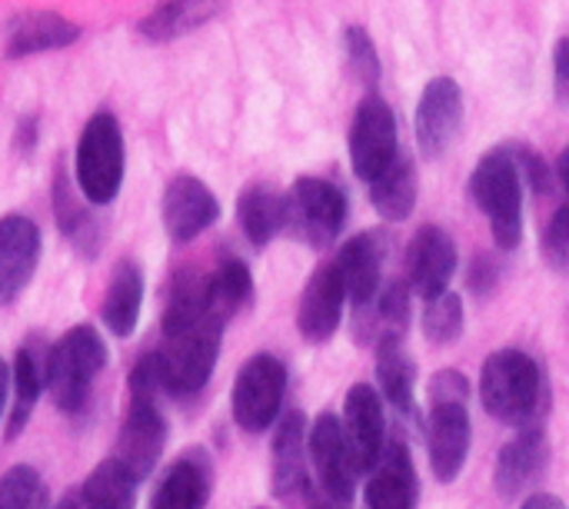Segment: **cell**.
Listing matches in <instances>:
<instances>
[{
	"label": "cell",
	"instance_id": "obj_1",
	"mask_svg": "<svg viewBox=\"0 0 569 509\" xmlns=\"http://www.w3.org/2000/svg\"><path fill=\"white\" fill-rule=\"evenodd\" d=\"M480 400L507 427H540L547 417V380L540 363L523 350H500L480 370Z\"/></svg>",
	"mask_w": 569,
	"mask_h": 509
},
{
	"label": "cell",
	"instance_id": "obj_2",
	"mask_svg": "<svg viewBox=\"0 0 569 509\" xmlns=\"http://www.w3.org/2000/svg\"><path fill=\"white\" fill-rule=\"evenodd\" d=\"M220 340H223V320L213 313L163 320V347L157 350L163 390L170 397L200 393L213 377Z\"/></svg>",
	"mask_w": 569,
	"mask_h": 509
},
{
	"label": "cell",
	"instance_id": "obj_3",
	"mask_svg": "<svg viewBox=\"0 0 569 509\" xmlns=\"http://www.w3.org/2000/svg\"><path fill=\"white\" fill-rule=\"evenodd\" d=\"M470 383L457 370H443L430 383V423L427 450L430 470L440 483H453L470 457V413H467Z\"/></svg>",
	"mask_w": 569,
	"mask_h": 509
},
{
	"label": "cell",
	"instance_id": "obj_4",
	"mask_svg": "<svg viewBox=\"0 0 569 509\" xmlns=\"http://www.w3.org/2000/svg\"><path fill=\"white\" fill-rule=\"evenodd\" d=\"M107 367V343L103 337L90 327H70L43 360V387L50 390L53 407L63 417H77L93 390L97 373Z\"/></svg>",
	"mask_w": 569,
	"mask_h": 509
},
{
	"label": "cell",
	"instance_id": "obj_5",
	"mask_svg": "<svg viewBox=\"0 0 569 509\" xmlns=\"http://www.w3.org/2000/svg\"><path fill=\"white\" fill-rule=\"evenodd\" d=\"M470 197L487 213L497 247L500 250L520 247V237H523V173H520L517 147H500L477 163V170L470 177Z\"/></svg>",
	"mask_w": 569,
	"mask_h": 509
},
{
	"label": "cell",
	"instance_id": "obj_6",
	"mask_svg": "<svg viewBox=\"0 0 569 509\" xmlns=\"http://www.w3.org/2000/svg\"><path fill=\"white\" fill-rule=\"evenodd\" d=\"M77 183L87 203L107 207L123 183V133L113 113L100 110L87 120L77 140Z\"/></svg>",
	"mask_w": 569,
	"mask_h": 509
},
{
	"label": "cell",
	"instance_id": "obj_7",
	"mask_svg": "<svg viewBox=\"0 0 569 509\" xmlns=\"http://www.w3.org/2000/svg\"><path fill=\"white\" fill-rule=\"evenodd\" d=\"M287 393V367L273 353H257L250 357L233 383L230 393V410L240 430L247 433H263L277 423L280 407Z\"/></svg>",
	"mask_w": 569,
	"mask_h": 509
},
{
	"label": "cell",
	"instance_id": "obj_8",
	"mask_svg": "<svg viewBox=\"0 0 569 509\" xmlns=\"http://www.w3.org/2000/svg\"><path fill=\"white\" fill-rule=\"evenodd\" d=\"M157 397L160 393H143V390H130V400H127V410H123V420H120V430H117V450H113V460L137 480L143 483L160 457H163V447H167V420L157 407Z\"/></svg>",
	"mask_w": 569,
	"mask_h": 509
},
{
	"label": "cell",
	"instance_id": "obj_9",
	"mask_svg": "<svg viewBox=\"0 0 569 509\" xmlns=\"http://www.w3.org/2000/svg\"><path fill=\"white\" fill-rule=\"evenodd\" d=\"M347 223V197L337 183L320 177H300L287 193V230L310 243L330 247Z\"/></svg>",
	"mask_w": 569,
	"mask_h": 509
},
{
	"label": "cell",
	"instance_id": "obj_10",
	"mask_svg": "<svg viewBox=\"0 0 569 509\" xmlns=\"http://www.w3.org/2000/svg\"><path fill=\"white\" fill-rule=\"evenodd\" d=\"M397 160V120L393 110L370 93L353 117L350 127V163L360 180H377Z\"/></svg>",
	"mask_w": 569,
	"mask_h": 509
},
{
	"label": "cell",
	"instance_id": "obj_11",
	"mask_svg": "<svg viewBox=\"0 0 569 509\" xmlns=\"http://www.w3.org/2000/svg\"><path fill=\"white\" fill-rule=\"evenodd\" d=\"M463 127V93L457 80L437 77L427 83L417 107V143L427 160H437L450 150L453 137Z\"/></svg>",
	"mask_w": 569,
	"mask_h": 509
},
{
	"label": "cell",
	"instance_id": "obj_12",
	"mask_svg": "<svg viewBox=\"0 0 569 509\" xmlns=\"http://www.w3.org/2000/svg\"><path fill=\"white\" fill-rule=\"evenodd\" d=\"M343 437L353 457L357 473H370L383 453L387 443V420H383V400L370 383L350 387L343 400Z\"/></svg>",
	"mask_w": 569,
	"mask_h": 509
},
{
	"label": "cell",
	"instance_id": "obj_13",
	"mask_svg": "<svg viewBox=\"0 0 569 509\" xmlns=\"http://www.w3.org/2000/svg\"><path fill=\"white\" fill-rule=\"evenodd\" d=\"M310 463L317 473V487L327 493L350 500L353 503V487H357V467L343 437V420L333 413H320L310 427Z\"/></svg>",
	"mask_w": 569,
	"mask_h": 509
},
{
	"label": "cell",
	"instance_id": "obj_14",
	"mask_svg": "<svg viewBox=\"0 0 569 509\" xmlns=\"http://www.w3.org/2000/svg\"><path fill=\"white\" fill-rule=\"evenodd\" d=\"M547 463H550V443H547L543 427L517 430V437L497 457V473H493L497 493L503 500L527 497L547 473Z\"/></svg>",
	"mask_w": 569,
	"mask_h": 509
},
{
	"label": "cell",
	"instance_id": "obj_15",
	"mask_svg": "<svg viewBox=\"0 0 569 509\" xmlns=\"http://www.w3.org/2000/svg\"><path fill=\"white\" fill-rule=\"evenodd\" d=\"M220 217V203L213 190L197 177H173L163 190V227L173 243L197 240L207 227H213Z\"/></svg>",
	"mask_w": 569,
	"mask_h": 509
},
{
	"label": "cell",
	"instance_id": "obj_16",
	"mask_svg": "<svg viewBox=\"0 0 569 509\" xmlns=\"http://www.w3.org/2000/svg\"><path fill=\"white\" fill-rule=\"evenodd\" d=\"M40 263V230L23 213L0 217V307H10Z\"/></svg>",
	"mask_w": 569,
	"mask_h": 509
},
{
	"label": "cell",
	"instance_id": "obj_17",
	"mask_svg": "<svg viewBox=\"0 0 569 509\" xmlns=\"http://www.w3.org/2000/svg\"><path fill=\"white\" fill-rule=\"evenodd\" d=\"M343 300H347V287L343 277L337 270V263H323L313 270L303 297H300V310H297V330L307 343H327L343 317Z\"/></svg>",
	"mask_w": 569,
	"mask_h": 509
},
{
	"label": "cell",
	"instance_id": "obj_18",
	"mask_svg": "<svg viewBox=\"0 0 569 509\" xmlns=\"http://www.w3.org/2000/svg\"><path fill=\"white\" fill-rule=\"evenodd\" d=\"M420 480L403 440H387L377 467L370 470L363 509H417Z\"/></svg>",
	"mask_w": 569,
	"mask_h": 509
},
{
	"label": "cell",
	"instance_id": "obj_19",
	"mask_svg": "<svg viewBox=\"0 0 569 509\" xmlns=\"http://www.w3.org/2000/svg\"><path fill=\"white\" fill-rule=\"evenodd\" d=\"M407 267H410V290L420 300L440 297L457 273V247L450 233L440 227H423L410 243Z\"/></svg>",
	"mask_w": 569,
	"mask_h": 509
},
{
	"label": "cell",
	"instance_id": "obj_20",
	"mask_svg": "<svg viewBox=\"0 0 569 509\" xmlns=\"http://www.w3.org/2000/svg\"><path fill=\"white\" fill-rule=\"evenodd\" d=\"M210 493H213L210 457L203 450H190L163 470L150 497V509H203L210 503Z\"/></svg>",
	"mask_w": 569,
	"mask_h": 509
},
{
	"label": "cell",
	"instance_id": "obj_21",
	"mask_svg": "<svg viewBox=\"0 0 569 509\" xmlns=\"http://www.w3.org/2000/svg\"><path fill=\"white\" fill-rule=\"evenodd\" d=\"M410 330V287L393 283L383 293H377L367 307H357L353 317V337L360 343H383V340H403Z\"/></svg>",
	"mask_w": 569,
	"mask_h": 509
},
{
	"label": "cell",
	"instance_id": "obj_22",
	"mask_svg": "<svg viewBox=\"0 0 569 509\" xmlns=\"http://www.w3.org/2000/svg\"><path fill=\"white\" fill-rule=\"evenodd\" d=\"M337 270L347 287V300L353 307H367L380 293V270H383V247L377 233H360L343 243L337 253Z\"/></svg>",
	"mask_w": 569,
	"mask_h": 509
},
{
	"label": "cell",
	"instance_id": "obj_23",
	"mask_svg": "<svg viewBox=\"0 0 569 509\" xmlns=\"http://www.w3.org/2000/svg\"><path fill=\"white\" fill-rule=\"evenodd\" d=\"M140 310H143V273L130 257H123V260H117L107 293H103V303H100L103 327L113 337L127 340L140 323Z\"/></svg>",
	"mask_w": 569,
	"mask_h": 509
},
{
	"label": "cell",
	"instance_id": "obj_24",
	"mask_svg": "<svg viewBox=\"0 0 569 509\" xmlns=\"http://www.w3.org/2000/svg\"><path fill=\"white\" fill-rule=\"evenodd\" d=\"M307 457H310V430L307 420L290 410L273 437V493L290 497L293 490H303L307 477Z\"/></svg>",
	"mask_w": 569,
	"mask_h": 509
},
{
	"label": "cell",
	"instance_id": "obj_25",
	"mask_svg": "<svg viewBox=\"0 0 569 509\" xmlns=\"http://www.w3.org/2000/svg\"><path fill=\"white\" fill-rule=\"evenodd\" d=\"M80 37V27L53 10H33L17 17L7 37V57H30L43 50H60Z\"/></svg>",
	"mask_w": 569,
	"mask_h": 509
},
{
	"label": "cell",
	"instance_id": "obj_26",
	"mask_svg": "<svg viewBox=\"0 0 569 509\" xmlns=\"http://www.w3.org/2000/svg\"><path fill=\"white\" fill-rule=\"evenodd\" d=\"M237 220L253 247H267L280 230H287V197L253 183L237 200Z\"/></svg>",
	"mask_w": 569,
	"mask_h": 509
},
{
	"label": "cell",
	"instance_id": "obj_27",
	"mask_svg": "<svg viewBox=\"0 0 569 509\" xmlns=\"http://www.w3.org/2000/svg\"><path fill=\"white\" fill-rule=\"evenodd\" d=\"M370 203L383 220H407L417 207V167L397 157L377 180H370Z\"/></svg>",
	"mask_w": 569,
	"mask_h": 509
},
{
	"label": "cell",
	"instance_id": "obj_28",
	"mask_svg": "<svg viewBox=\"0 0 569 509\" xmlns=\"http://www.w3.org/2000/svg\"><path fill=\"white\" fill-rule=\"evenodd\" d=\"M377 383L383 397L407 417L417 413L413 403V383H417V367L403 350V340H383L377 343Z\"/></svg>",
	"mask_w": 569,
	"mask_h": 509
},
{
	"label": "cell",
	"instance_id": "obj_29",
	"mask_svg": "<svg viewBox=\"0 0 569 509\" xmlns=\"http://www.w3.org/2000/svg\"><path fill=\"white\" fill-rule=\"evenodd\" d=\"M10 387H13V407H10V417H7V440H17L20 430L30 423L40 393L47 390L43 387V367H40V360H37V353L30 347L17 350V360H13V370H10Z\"/></svg>",
	"mask_w": 569,
	"mask_h": 509
},
{
	"label": "cell",
	"instance_id": "obj_30",
	"mask_svg": "<svg viewBox=\"0 0 569 509\" xmlns=\"http://www.w3.org/2000/svg\"><path fill=\"white\" fill-rule=\"evenodd\" d=\"M80 497L83 509H137V480L110 457L90 470Z\"/></svg>",
	"mask_w": 569,
	"mask_h": 509
},
{
	"label": "cell",
	"instance_id": "obj_31",
	"mask_svg": "<svg viewBox=\"0 0 569 509\" xmlns=\"http://www.w3.org/2000/svg\"><path fill=\"white\" fill-rule=\"evenodd\" d=\"M217 13V0H163L140 20V33L147 40H173Z\"/></svg>",
	"mask_w": 569,
	"mask_h": 509
},
{
	"label": "cell",
	"instance_id": "obj_32",
	"mask_svg": "<svg viewBox=\"0 0 569 509\" xmlns=\"http://www.w3.org/2000/svg\"><path fill=\"white\" fill-rule=\"evenodd\" d=\"M253 297V280L243 260L227 257L210 277H207V307L213 317H220L223 323L247 307V300Z\"/></svg>",
	"mask_w": 569,
	"mask_h": 509
},
{
	"label": "cell",
	"instance_id": "obj_33",
	"mask_svg": "<svg viewBox=\"0 0 569 509\" xmlns=\"http://www.w3.org/2000/svg\"><path fill=\"white\" fill-rule=\"evenodd\" d=\"M0 509H47L43 477L27 463L10 467L0 477Z\"/></svg>",
	"mask_w": 569,
	"mask_h": 509
},
{
	"label": "cell",
	"instance_id": "obj_34",
	"mask_svg": "<svg viewBox=\"0 0 569 509\" xmlns=\"http://www.w3.org/2000/svg\"><path fill=\"white\" fill-rule=\"evenodd\" d=\"M423 333L430 343L443 347V343H453L460 333H463V300L450 290H443L440 297L427 300V310H423Z\"/></svg>",
	"mask_w": 569,
	"mask_h": 509
},
{
	"label": "cell",
	"instance_id": "obj_35",
	"mask_svg": "<svg viewBox=\"0 0 569 509\" xmlns=\"http://www.w3.org/2000/svg\"><path fill=\"white\" fill-rule=\"evenodd\" d=\"M347 60H350L357 80L373 93L377 83H380V57H377V47H373V40H370V33L363 27L347 30Z\"/></svg>",
	"mask_w": 569,
	"mask_h": 509
},
{
	"label": "cell",
	"instance_id": "obj_36",
	"mask_svg": "<svg viewBox=\"0 0 569 509\" xmlns=\"http://www.w3.org/2000/svg\"><path fill=\"white\" fill-rule=\"evenodd\" d=\"M540 247H543V260L550 263V270L569 277V203L550 217V223L543 227Z\"/></svg>",
	"mask_w": 569,
	"mask_h": 509
},
{
	"label": "cell",
	"instance_id": "obj_37",
	"mask_svg": "<svg viewBox=\"0 0 569 509\" xmlns=\"http://www.w3.org/2000/svg\"><path fill=\"white\" fill-rule=\"evenodd\" d=\"M517 160H520V173L533 183V190H550V170H547V163L537 157V153H530V150H517Z\"/></svg>",
	"mask_w": 569,
	"mask_h": 509
},
{
	"label": "cell",
	"instance_id": "obj_38",
	"mask_svg": "<svg viewBox=\"0 0 569 509\" xmlns=\"http://www.w3.org/2000/svg\"><path fill=\"white\" fill-rule=\"evenodd\" d=\"M497 273H500V267H497L490 257H477L473 267H470V280H467V283H470L473 293L483 297V293H490V290L497 287Z\"/></svg>",
	"mask_w": 569,
	"mask_h": 509
},
{
	"label": "cell",
	"instance_id": "obj_39",
	"mask_svg": "<svg viewBox=\"0 0 569 509\" xmlns=\"http://www.w3.org/2000/svg\"><path fill=\"white\" fill-rule=\"evenodd\" d=\"M553 77H557V97L569 103V37H563L557 43V53H553Z\"/></svg>",
	"mask_w": 569,
	"mask_h": 509
},
{
	"label": "cell",
	"instance_id": "obj_40",
	"mask_svg": "<svg viewBox=\"0 0 569 509\" xmlns=\"http://www.w3.org/2000/svg\"><path fill=\"white\" fill-rule=\"evenodd\" d=\"M303 493H307V509H350V500H340L333 493H327L323 487L317 483H303Z\"/></svg>",
	"mask_w": 569,
	"mask_h": 509
},
{
	"label": "cell",
	"instance_id": "obj_41",
	"mask_svg": "<svg viewBox=\"0 0 569 509\" xmlns=\"http://www.w3.org/2000/svg\"><path fill=\"white\" fill-rule=\"evenodd\" d=\"M520 509H567V507H563V500H560V497L537 490V493H530V497L520 503Z\"/></svg>",
	"mask_w": 569,
	"mask_h": 509
},
{
	"label": "cell",
	"instance_id": "obj_42",
	"mask_svg": "<svg viewBox=\"0 0 569 509\" xmlns=\"http://www.w3.org/2000/svg\"><path fill=\"white\" fill-rule=\"evenodd\" d=\"M7 393H10V367L0 360V417H3V407H7Z\"/></svg>",
	"mask_w": 569,
	"mask_h": 509
},
{
	"label": "cell",
	"instance_id": "obj_43",
	"mask_svg": "<svg viewBox=\"0 0 569 509\" xmlns=\"http://www.w3.org/2000/svg\"><path fill=\"white\" fill-rule=\"evenodd\" d=\"M53 509H83V497H80V490H70L67 497H60Z\"/></svg>",
	"mask_w": 569,
	"mask_h": 509
},
{
	"label": "cell",
	"instance_id": "obj_44",
	"mask_svg": "<svg viewBox=\"0 0 569 509\" xmlns=\"http://www.w3.org/2000/svg\"><path fill=\"white\" fill-rule=\"evenodd\" d=\"M557 173H560V183H563V190L569 193V147L560 153V163H557Z\"/></svg>",
	"mask_w": 569,
	"mask_h": 509
}]
</instances>
